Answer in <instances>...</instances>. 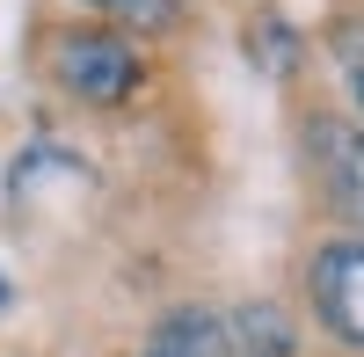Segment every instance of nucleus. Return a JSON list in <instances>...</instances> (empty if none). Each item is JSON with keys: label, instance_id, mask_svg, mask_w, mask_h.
<instances>
[{"label": "nucleus", "instance_id": "f257e3e1", "mask_svg": "<svg viewBox=\"0 0 364 357\" xmlns=\"http://www.w3.org/2000/svg\"><path fill=\"white\" fill-rule=\"evenodd\" d=\"M44 58H51V80L66 87L73 102L87 110H117L124 95H139V51L117 37V29H95V22H80V29H51L44 37Z\"/></svg>", "mask_w": 364, "mask_h": 357}, {"label": "nucleus", "instance_id": "f03ea898", "mask_svg": "<svg viewBox=\"0 0 364 357\" xmlns=\"http://www.w3.org/2000/svg\"><path fill=\"white\" fill-rule=\"evenodd\" d=\"M306 307L343 350H364V241H328L306 262Z\"/></svg>", "mask_w": 364, "mask_h": 357}, {"label": "nucleus", "instance_id": "7ed1b4c3", "mask_svg": "<svg viewBox=\"0 0 364 357\" xmlns=\"http://www.w3.org/2000/svg\"><path fill=\"white\" fill-rule=\"evenodd\" d=\"M248 44H255V58H262V66H269V73H284V66H291V58H299V37H291V29H284V22H269V15H262V22L248 29Z\"/></svg>", "mask_w": 364, "mask_h": 357}, {"label": "nucleus", "instance_id": "20e7f679", "mask_svg": "<svg viewBox=\"0 0 364 357\" xmlns=\"http://www.w3.org/2000/svg\"><path fill=\"white\" fill-rule=\"evenodd\" d=\"M328 44H336V66H343V80H350V95L364 102V22H343Z\"/></svg>", "mask_w": 364, "mask_h": 357}, {"label": "nucleus", "instance_id": "39448f33", "mask_svg": "<svg viewBox=\"0 0 364 357\" xmlns=\"http://www.w3.org/2000/svg\"><path fill=\"white\" fill-rule=\"evenodd\" d=\"M95 8H109L117 22H168L175 0H95Z\"/></svg>", "mask_w": 364, "mask_h": 357}, {"label": "nucleus", "instance_id": "423d86ee", "mask_svg": "<svg viewBox=\"0 0 364 357\" xmlns=\"http://www.w3.org/2000/svg\"><path fill=\"white\" fill-rule=\"evenodd\" d=\"M0 314H8V277H0Z\"/></svg>", "mask_w": 364, "mask_h": 357}]
</instances>
